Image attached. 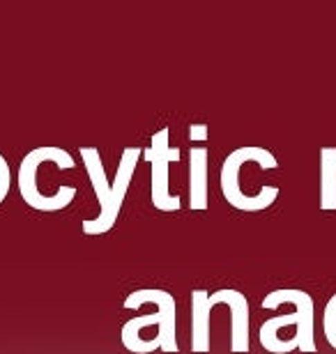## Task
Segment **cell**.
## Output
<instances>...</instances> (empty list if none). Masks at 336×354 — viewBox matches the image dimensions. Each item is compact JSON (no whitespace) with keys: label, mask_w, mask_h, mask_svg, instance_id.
Instances as JSON below:
<instances>
[{"label":"cell","mask_w":336,"mask_h":354,"mask_svg":"<svg viewBox=\"0 0 336 354\" xmlns=\"http://www.w3.org/2000/svg\"><path fill=\"white\" fill-rule=\"evenodd\" d=\"M247 164L260 166V171H276L278 159L267 147H238V150H233L224 159V166H221V173H219V187H221V194H224V201L240 212H260V209L272 207V205L276 203L278 194H281L278 187H272V184L260 187V191L254 198L242 196L240 175H242V168Z\"/></svg>","instance_id":"5"},{"label":"cell","mask_w":336,"mask_h":354,"mask_svg":"<svg viewBox=\"0 0 336 354\" xmlns=\"http://www.w3.org/2000/svg\"><path fill=\"white\" fill-rule=\"evenodd\" d=\"M44 164L58 166L60 171H74L76 168L74 157H71L67 150H62V147H35V150L28 152L19 164V173H17L19 194L28 207H33L37 212H60L76 201L78 189L69 187V184H62L55 194L42 196L39 184H37V173H39V166H44Z\"/></svg>","instance_id":"4"},{"label":"cell","mask_w":336,"mask_h":354,"mask_svg":"<svg viewBox=\"0 0 336 354\" xmlns=\"http://www.w3.org/2000/svg\"><path fill=\"white\" fill-rule=\"evenodd\" d=\"M10 189H12V171H10V164L7 159L0 154V205L7 201L10 196Z\"/></svg>","instance_id":"11"},{"label":"cell","mask_w":336,"mask_h":354,"mask_svg":"<svg viewBox=\"0 0 336 354\" xmlns=\"http://www.w3.org/2000/svg\"><path fill=\"white\" fill-rule=\"evenodd\" d=\"M207 136V124L189 127V207L194 212L207 209V152L205 145H198V140Z\"/></svg>","instance_id":"8"},{"label":"cell","mask_w":336,"mask_h":354,"mask_svg":"<svg viewBox=\"0 0 336 354\" xmlns=\"http://www.w3.org/2000/svg\"><path fill=\"white\" fill-rule=\"evenodd\" d=\"M78 154H81L85 173L90 177V184H92V189H95V196L99 203V214L95 218L83 221V235L97 237V235H104V232L113 230V225L118 223L127 191H130V184L134 180L136 166H139V161L143 159V150L141 147H127L123 152V157H120L113 182H109V177H106L102 154H99L97 147H81Z\"/></svg>","instance_id":"2"},{"label":"cell","mask_w":336,"mask_h":354,"mask_svg":"<svg viewBox=\"0 0 336 354\" xmlns=\"http://www.w3.org/2000/svg\"><path fill=\"white\" fill-rule=\"evenodd\" d=\"M323 331H325V338L327 343L332 345L336 350V295L330 297L325 306V313H323Z\"/></svg>","instance_id":"10"},{"label":"cell","mask_w":336,"mask_h":354,"mask_svg":"<svg viewBox=\"0 0 336 354\" xmlns=\"http://www.w3.org/2000/svg\"><path fill=\"white\" fill-rule=\"evenodd\" d=\"M320 209H336V147L320 150Z\"/></svg>","instance_id":"9"},{"label":"cell","mask_w":336,"mask_h":354,"mask_svg":"<svg viewBox=\"0 0 336 354\" xmlns=\"http://www.w3.org/2000/svg\"><path fill=\"white\" fill-rule=\"evenodd\" d=\"M219 304L231 306V350L235 354H247L251 348V341H249V301L240 290L231 288L217 290V292H205V290L191 292V352H210V317Z\"/></svg>","instance_id":"3"},{"label":"cell","mask_w":336,"mask_h":354,"mask_svg":"<svg viewBox=\"0 0 336 354\" xmlns=\"http://www.w3.org/2000/svg\"><path fill=\"white\" fill-rule=\"evenodd\" d=\"M143 304H154L157 313L139 315L125 322L123 345L134 354H150L154 350L177 352V306L175 297L166 290H136L125 297V308L139 310Z\"/></svg>","instance_id":"1"},{"label":"cell","mask_w":336,"mask_h":354,"mask_svg":"<svg viewBox=\"0 0 336 354\" xmlns=\"http://www.w3.org/2000/svg\"><path fill=\"white\" fill-rule=\"evenodd\" d=\"M283 304H290L295 308V313H288V315H276V317H269L260 324V331H258V341L265 343L269 338L278 336V331L285 329V327H295V341L299 345L302 352H309L313 354L316 352V338H313V329H316V313H313V299L309 292L304 290H292V288H285V290H274V292L265 295L260 306L267 308V310H274Z\"/></svg>","instance_id":"6"},{"label":"cell","mask_w":336,"mask_h":354,"mask_svg":"<svg viewBox=\"0 0 336 354\" xmlns=\"http://www.w3.org/2000/svg\"><path fill=\"white\" fill-rule=\"evenodd\" d=\"M170 129L154 131L150 138V147L143 150V161L150 164V198H152L154 209L159 212H177L182 207V198L170 194V164L182 159L180 147H170Z\"/></svg>","instance_id":"7"}]
</instances>
